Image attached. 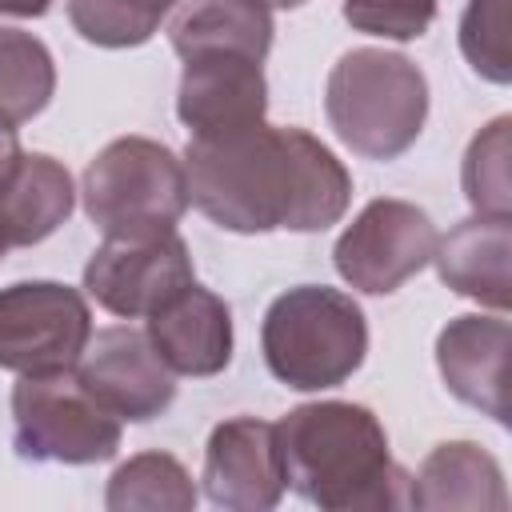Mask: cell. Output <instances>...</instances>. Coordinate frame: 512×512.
Returning a JSON list of instances; mask_svg holds the SVG:
<instances>
[{"mask_svg": "<svg viewBox=\"0 0 512 512\" xmlns=\"http://www.w3.org/2000/svg\"><path fill=\"white\" fill-rule=\"evenodd\" d=\"M460 52L468 68L492 84L512 80L508 60V0H468L460 16Z\"/></svg>", "mask_w": 512, "mask_h": 512, "instance_id": "cell-23", "label": "cell"}, {"mask_svg": "<svg viewBox=\"0 0 512 512\" xmlns=\"http://www.w3.org/2000/svg\"><path fill=\"white\" fill-rule=\"evenodd\" d=\"M436 368L448 392L492 416L496 424H508V396H504V368H508V320L504 312L492 316H456L436 336Z\"/></svg>", "mask_w": 512, "mask_h": 512, "instance_id": "cell-14", "label": "cell"}, {"mask_svg": "<svg viewBox=\"0 0 512 512\" xmlns=\"http://www.w3.org/2000/svg\"><path fill=\"white\" fill-rule=\"evenodd\" d=\"M76 376L112 416L128 424H148L176 400V372L156 356L148 332L128 324L92 332L76 360Z\"/></svg>", "mask_w": 512, "mask_h": 512, "instance_id": "cell-10", "label": "cell"}, {"mask_svg": "<svg viewBox=\"0 0 512 512\" xmlns=\"http://www.w3.org/2000/svg\"><path fill=\"white\" fill-rule=\"evenodd\" d=\"M508 116H496L492 124H484L460 164V184L464 196L472 204V212L480 216H512V180H508Z\"/></svg>", "mask_w": 512, "mask_h": 512, "instance_id": "cell-22", "label": "cell"}, {"mask_svg": "<svg viewBox=\"0 0 512 512\" xmlns=\"http://www.w3.org/2000/svg\"><path fill=\"white\" fill-rule=\"evenodd\" d=\"M260 348L268 372L284 388H340L368 356V320L348 292L328 284H296L268 304Z\"/></svg>", "mask_w": 512, "mask_h": 512, "instance_id": "cell-4", "label": "cell"}, {"mask_svg": "<svg viewBox=\"0 0 512 512\" xmlns=\"http://www.w3.org/2000/svg\"><path fill=\"white\" fill-rule=\"evenodd\" d=\"M508 260H512V216H480V212H472L448 236H440L432 252L440 280L456 296H468L492 312H508L512 304Z\"/></svg>", "mask_w": 512, "mask_h": 512, "instance_id": "cell-15", "label": "cell"}, {"mask_svg": "<svg viewBox=\"0 0 512 512\" xmlns=\"http://www.w3.org/2000/svg\"><path fill=\"white\" fill-rule=\"evenodd\" d=\"M196 280L192 252L180 232L104 236L84 264V292L112 316L136 320L156 312L172 292Z\"/></svg>", "mask_w": 512, "mask_h": 512, "instance_id": "cell-9", "label": "cell"}, {"mask_svg": "<svg viewBox=\"0 0 512 512\" xmlns=\"http://www.w3.org/2000/svg\"><path fill=\"white\" fill-rule=\"evenodd\" d=\"M24 156V148H20V136H16V124L12 120H4L0 116V180L16 168V160Z\"/></svg>", "mask_w": 512, "mask_h": 512, "instance_id": "cell-25", "label": "cell"}, {"mask_svg": "<svg viewBox=\"0 0 512 512\" xmlns=\"http://www.w3.org/2000/svg\"><path fill=\"white\" fill-rule=\"evenodd\" d=\"M204 496L224 512H268L288 480L276 448V424L256 416L220 420L204 444Z\"/></svg>", "mask_w": 512, "mask_h": 512, "instance_id": "cell-12", "label": "cell"}, {"mask_svg": "<svg viewBox=\"0 0 512 512\" xmlns=\"http://www.w3.org/2000/svg\"><path fill=\"white\" fill-rule=\"evenodd\" d=\"M324 116L356 156L396 160L424 132L428 80L404 52L352 48L328 72Z\"/></svg>", "mask_w": 512, "mask_h": 512, "instance_id": "cell-3", "label": "cell"}, {"mask_svg": "<svg viewBox=\"0 0 512 512\" xmlns=\"http://www.w3.org/2000/svg\"><path fill=\"white\" fill-rule=\"evenodd\" d=\"M268 8H300V4H308V0H264Z\"/></svg>", "mask_w": 512, "mask_h": 512, "instance_id": "cell-27", "label": "cell"}, {"mask_svg": "<svg viewBox=\"0 0 512 512\" xmlns=\"http://www.w3.org/2000/svg\"><path fill=\"white\" fill-rule=\"evenodd\" d=\"M120 416H112L76 376V368L20 376L12 388V448L32 464H100L120 452Z\"/></svg>", "mask_w": 512, "mask_h": 512, "instance_id": "cell-6", "label": "cell"}, {"mask_svg": "<svg viewBox=\"0 0 512 512\" xmlns=\"http://www.w3.org/2000/svg\"><path fill=\"white\" fill-rule=\"evenodd\" d=\"M4 252H8V240H4V232H0V260H4Z\"/></svg>", "mask_w": 512, "mask_h": 512, "instance_id": "cell-28", "label": "cell"}, {"mask_svg": "<svg viewBox=\"0 0 512 512\" xmlns=\"http://www.w3.org/2000/svg\"><path fill=\"white\" fill-rule=\"evenodd\" d=\"M92 336L84 292L60 280H20L0 288V368L20 376L76 368Z\"/></svg>", "mask_w": 512, "mask_h": 512, "instance_id": "cell-7", "label": "cell"}, {"mask_svg": "<svg viewBox=\"0 0 512 512\" xmlns=\"http://www.w3.org/2000/svg\"><path fill=\"white\" fill-rule=\"evenodd\" d=\"M408 508H424V512H452V508H468V512H504L508 508V488H504V472L496 464L492 452H484L472 440H444L436 444L420 472L412 476L408 488Z\"/></svg>", "mask_w": 512, "mask_h": 512, "instance_id": "cell-16", "label": "cell"}, {"mask_svg": "<svg viewBox=\"0 0 512 512\" xmlns=\"http://www.w3.org/2000/svg\"><path fill=\"white\" fill-rule=\"evenodd\" d=\"M264 60L244 52H196L184 56L176 116L188 128V140H208L224 132H240L264 120L268 112V80Z\"/></svg>", "mask_w": 512, "mask_h": 512, "instance_id": "cell-11", "label": "cell"}, {"mask_svg": "<svg viewBox=\"0 0 512 512\" xmlns=\"http://www.w3.org/2000/svg\"><path fill=\"white\" fill-rule=\"evenodd\" d=\"M84 212L104 236H160L176 232L188 212L184 160L148 136H120L104 144L80 180Z\"/></svg>", "mask_w": 512, "mask_h": 512, "instance_id": "cell-5", "label": "cell"}, {"mask_svg": "<svg viewBox=\"0 0 512 512\" xmlns=\"http://www.w3.org/2000/svg\"><path fill=\"white\" fill-rule=\"evenodd\" d=\"M148 344L176 376H216L232 360V312L228 304L204 288L184 284L156 312H148Z\"/></svg>", "mask_w": 512, "mask_h": 512, "instance_id": "cell-13", "label": "cell"}, {"mask_svg": "<svg viewBox=\"0 0 512 512\" xmlns=\"http://www.w3.org/2000/svg\"><path fill=\"white\" fill-rule=\"evenodd\" d=\"M440 0H344V20L364 32V36H380V40H420L432 20H436Z\"/></svg>", "mask_w": 512, "mask_h": 512, "instance_id": "cell-24", "label": "cell"}, {"mask_svg": "<svg viewBox=\"0 0 512 512\" xmlns=\"http://www.w3.org/2000/svg\"><path fill=\"white\" fill-rule=\"evenodd\" d=\"M48 8H52V0H0V16H20V20L44 16Z\"/></svg>", "mask_w": 512, "mask_h": 512, "instance_id": "cell-26", "label": "cell"}, {"mask_svg": "<svg viewBox=\"0 0 512 512\" xmlns=\"http://www.w3.org/2000/svg\"><path fill=\"white\" fill-rule=\"evenodd\" d=\"M56 92V60L32 32L0 28V116L28 124Z\"/></svg>", "mask_w": 512, "mask_h": 512, "instance_id": "cell-20", "label": "cell"}, {"mask_svg": "<svg viewBox=\"0 0 512 512\" xmlns=\"http://www.w3.org/2000/svg\"><path fill=\"white\" fill-rule=\"evenodd\" d=\"M272 8L264 0H184L168 24L172 52H244L264 60L272 48Z\"/></svg>", "mask_w": 512, "mask_h": 512, "instance_id": "cell-18", "label": "cell"}, {"mask_svg": "<svg viewBox=\"0 0 512 512\" xmlns=\"http://www.w3.org/2000/svg\"><path fill=\"white\" fill-rule=\"evenodd\" d=\"M436 224L424 208L396 196L368 200L356 220L340 232L332 248V264L344 284L368 296H388L408 284L436 252Z\"/></svg>", "mask_w": 512, "mask_h": 512, "instance_id": "cell-8", "label": "cell"}, {"mask_svg": "<svg viewBox=\"0 0 512 512\" xmlns=\"http://www.w3.org/2000/svg\"><path fill=\"white\" fill-rule=\"evenodd\" d=\"M188 204L216 228L256 232H324L352 200V176L336 152L304 128L252 124L240 132L188 140Z\"/></svg>", "mask_w": 512, "mask_h": 512, "instance_id": "cell-1", "label": "cell"}, {"mask_svg": "<svg viewBox=\"0 0 512 512\" xmlns=\"http://www.w3.org/2000/svg\"><path fill=\"white\" fill-rule=\"evenodd\" d=\"M76 208V188L68 168L48 152H24L16 168L0 180V232L8 248H28L48 240L68 224Z\"/></svg>", "mask_w": 512, "mask_h": 512, "instance_id": "cell-17", "label": "cell"}, {"mask_svg": "<svg viewBox=\"0 0 512 512\" xmlns=\"http://www.w3.org/2000/svg\"><path fill=\"white\" fill-rule=\"evenodd\" d=\"M276 448L288 488L324 512L408 508L412 476L392 460L388 432L364 404H300L276 424Z\"/></svg>", "mask_w": 512, "mask_h": 512, "instance_id": "cell-2", "label": "cell"}, {"mask_svg": "<svg viewBox=\"0 0 512 512\" xmlns=\"http://www.w3.org/2000/svg\"><path fill=\"white\" fill-rule=\"evenodd\" d=\"M200 500L192 472L168 452H140L128 456L104 492L108 512H192Z\"/></svg>", "mask_w": 512, "mask_h": 512, "instance_id": "cell-19", "label": "cell"}, {"mask_svg": "<svg viewBox=\"0 0 512 512\" xmlns=\"http://www.w3.org/2000/svg\"><path fill=\"white\" fill-rule=\"evenodd\" d=\"M180 0H68L72 28L96 48H140Z\"/></svg>", "mask_w": 512, "mask_h": 512, "instance_id": "cell-21", "label": "cell"}]
</instances>
